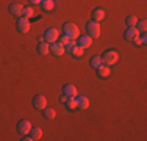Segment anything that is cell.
<instances>
[{
  "label": "cell",
  "instance_id": "obj_14",
  "mask_svg": "<svg viewBox=\"0 0 147 141\" xmlns=\"http://www.w3.org/2000/svg\"><path fill=\"white\" fill-rule=\"evenodd\" d=\"M92 17H94V20H96V22L103 20L105 19V9L103 8H96V9H94V13H92Z\"/></svg>",
  "mask_w": 147,
  "mask_h": 141
},
{
  "label": "cell",
  "instance_id": "obj_16",
  "mask_svg": "<svg viewBox=\"0 0 147 141\" xmlns=\"http://www.w3.org/2000/svg\"><path fill=\"white\" fill-rule=\"evenodd\" d=\"M97 74H99V77H102V79H107V77L110 75V66L102 64L100 68H97Z\"/></svg>",
  "mask_w": 147,
  "mask_h": 141
},
{
  "label": "cell",
  "instance_id": "obj_21",
  "mask_svg": "<svg viewBox=\"0 0 147 141\" xmlns=\"http://www.w3.org/2000/svg\"><path fill=\"white\" fill-rule=\"evenodd\" d=\"M64 104H66V107H67L69 110H74V108H77V99L75 97H69Z\"/></svg>",
  "mask_w": 147,
  "mask_h": 141
},
{
  "label": "cell",
  "instance_id": "obj_2",
  "mask_svg": "<svg viewBox=\"0 0 147 141\" xmlns=\"http://www.w3.org/2000/svg\"><path fill=\"white\" fill-rule=\"evenodd\" d=\"M102 60H103V64H107V66H113V64H116V63H117L119 55H117V52H116V50H107V52L103 54Z\"/></svg>",
  "mask_w": 147,
  "mask_h": 141
},
{
  "label": "cell",
  "instance_id": "obj_18",
  "mask_svg": "<svg viewBox=\"0 0 147 141\" xmlns=\"http://www.w3.org/2000/svg\"><path fill=\"white\" fill-rule=\"evenodd\" d=\"M89 63H91V66H92V68H100V66L103 64V60H102V56L100 55H96V56H92V58L89 60Z\"/></svg>",
  "mask_w": 147,
  "mask_h": 141
},
{
  "label": "cell",
  "instance_id": "obj_9",
  "mask_svg": "<svg viewBox=\"0 0 147 141\" xmlns=\"http://www.w3.org/2000/svg\"><path fill=\"white\" fill-rule=\"evenodd\" d=\"M124 36H125V39H128V41H133L136 36H139V30H138L136 27H128L127 30H125Z\"/></svg>",
  "mask_w": 147,
  "mask_h": 141
},
{
  "label": "cell",
  "instance_id": "obj_10",
  "mask_svg": "<svg viewBox=\"0 0 147 141\" xmlns=\"http://www.w3.org/2000/svg\"><path fill=\"white\" fill-rule=\"evenodd\" d=\"M34 107L38 108V110H44L45 107H47V100H45V97L42 96V94H38L36 97H34Z\"/></svg>",
  "mask_w": 147,
  "mask_h": 141
},
{
  "label": "cell",
  "instance_id": "obj_15",
  "mask_svg": "<svg viewBox=\"0 0 147 141\" xmlns=\"http://www.w3.org/2000/svg\"><path fill=\"white\" fill-rule=\"evenodd\" d=\"M38 52H39L41 55H47L50 54V45H49V42H39L38 44Z\"/></svg>",
  "mask_w": 147,
  "mask_h": 141
},
{
  "label": "cell",
  "instance_id": "obj_1",
  "mask_svg": "<svg viewBox=\"0 0 147 141\" xmlns=\"http://www.w3.org/2000/svg\"><path fill=\"white\" fill-rule=\"evenodd\" d=\"M63 33H64V36H67L69 39H75V38L80 36V28L77 27L75 24L67 22V24H64V27H63Z\"/></svg>",
  "mask_w": 147,
  "mask_h": 141
},
{
  "label": "cell",
  "instance_id": "obj_11",
  "mask_svg": "<svg viewBox=\"0 0 147 141\" xmlns=\"http://www.w3.org/2000/svg\"><path fill=\"white\" fill-rule=\"evenodd\" d=\"M9 11H11L13 16H17V17H22V13H24V6L20 3H11L9 5Z\"/></svg>",
  "mask_w": 147,
  "mask_h": 141
},
{
  "label": "cell",
  "instance_id": "obj_6",
  "mask_svg": "<svg viewBox=\"0 0 147 141\" xmlns=\"http://www.w3.org/2000/svg\"><path fill=\"white\" fill-rule=\"evenodd\" d=\"M17 30H19L20 33H28L30 31V20L24 16L19 17V20H17Z\"/></svg>",
  "mask_w": 147,
  "mask_h": 141
},
{
  "label": "cell",
  "instance_id": "obj_5",
  "mask_svg": "<svg viewBox=\"0 0 147 141\" xmlns=\"http://www.w3.org/2000/svg\"><path fill=\"white\" fill-rule=\"evenodd\" d=\"M31 130V122L27 121V119H22V121L17 122V132L20 133V135H28Z\"/></svg>",
  "mask_w": 147,
  "mask_h": 141
},
{
  "label": "cell",
  "instance_id": "obj_30",
  "mask_svg": "<svg viewBox=\"0 0 147 141\" xmlns=\"http://www.w3.org/2000/svg\"><path fill=\"white\" fill-rule=\"evenodd\" d=\"M33 5H38V3H42V0H30Z\"/></svg>",
  "mask_w": 147,
  "mask_h": 141
},
{
  "label": "cell",
  "instance_id": "obj_17",
  "mask_svg": "<svg viewBox=\"0 0 147 141\" xmlns=\"http://www.w3.org/2000/svg\"><path fill=\"white\" fill-rule=\"evenodd\" d=\"M30 135L33 140H41L42 138V129H39V127H31Z\"/></svg>",
  "mask_w": 147,
  "mask_h": 141
},
{
  "label": "cell",
  "instance_id": "obj_19",
  "mask_svg": "<svg viewBox=\"0 0 147 141\" xmlns=\"http://www.w3.org/2000/svg\"><path fill=\"white\" fill-rule=\"evenodd\" d=\"M44 116L47 119H55V116H57V111H55V108H49V107H45L44 108Z\"/></svg>",
  "mask_w": 147,
  "mask_h": 141
},
{
  "label": "cell",
  "instance_id": "obj_23",
  "mask_svg": "<svg viewBox=\"0 0 147 141\" xmlns=\"http://www.w3.org/2000/svg\"><path fill=\"white\" fill-rule=\"evenodd\" d=\"M83 52H85V49H83V47H80V45H75V47H74L72 50H71V54H72L74 56H82Z\"/></svg>",
  "mask_w": 147,
  "mask_h": 141
},
{
  "label": "cell",
  "instance_id": "obj_12",
  "mask_svg": "<svg viewBox=\"0 0 147 141\" xmlns=\"http://www.w3.org/2000/svg\"><path fill=\"white\" fill-rule=\"evenodd\" d=\"M77 108H82V110H85V108L89 107V99L85 97V96H77Z\"/></svg>",
  "mask_w": 147,
  "mask_h": 141
},
{
  "label": "cell",
  "instance_id": "obj_7",
  "mask_svg": "<svg viewBox=\"0 0 147 141\" xmlns=\"http://www.w3.org/2000/svg\"><path fill=\"white\" fill-rule=\"evenodd\" d=\"M64 52H66V49H64V45H63L59 41L52 42L50 44V54H53L55 56H61Z\"/></svg>",
  "mask_w": 147,
  "mask_h": 141
},
{
  "label": "cell",
  "instance_id": "obj_4",
  "mask_svg": "<svg viewBox=\"0 0 147 141\" xmlns=\"http://www.w3.org/2000/svg\"><path fill=\"white\" fill-rule=\"evenodd\" d=\"M86 31H88V35L91 38H97L100 35V24L99 22H88L86 24Z\"/></svg>",
  "mask_w": 147,
  "mask_h": 141
},
{
  "label": "cell",
  "instance_id": "obj_28",
  "mask_svg": "<svg viewBox=\"0 0 147 141\" xmlns=\"http://www.w3.org/2000/svg\"><path fill=\"white\" fill-rule=\"evenodd\" d=\"M67 41H69V38H67V36H63V38H59V42H61L63 45H64V44H66V42H67Z\"/></svg>",
  "mask_w": 147,
  "mask_h": 141
},
{
  "label": "cell",
  "instance_id": "obj_3",
  "mask_svg": "<svg viewBox=\"0 0 147 141\" xmlns=\"http://www.w3.org/2000/svg\"><path fill=\"white\" fill-rule=\"evenodd\" d=\"M59 39V31L57 28H47L44 33V41L49 42V44H52V42H57Z\"/></svg>",
  "mask_w": 147,
  "mask_h": 141
},
{
  "label": "cell",
  "instance_id": "obj_24",
  "mask_svg": "<svg viewBox=\"0 0 147 141\" xmlns=\"http://www.w3.org/2000/svg\"><path fill=\"white\" fill-rule=\"evenodd\" d=\"M75 45H77V41H75V39H69V41H67V42H66V44H64V49H66V50H67V52H71L72 49L75 47Z\"/></svg>",
  "mask_w": 147,
  "mask_h": 141
},
{
  "label": "cell",
  "instance_id": "obj_8",
  "mask_svg": "<svg viewBox=\"0 0 147 141\" xmlns=\"http://www.w3.org/2000/svg\"><path fill=\"white\" fill-rule=\"evenodd\" d=\"M77 45H80V47H83V49H89L91 45H92V38H91L89 35H86V36H78L77 38Z\"/></svg>",
  "mask_w": 147,
  "mask_h": 141
},
{
  "label": "cell",
  "instance_id": "obj_29",
  "mask_svg": "<svg viewBox=\"0 0 147 141\" xmlns=\"http://www.w3.org/2000/svg\"><path fill=\"white\" fill-rule=\"evenodd\" d=\"M22 136H24V138H22L24 141H31V140H33V138H31V135H30V136H28V135H22Z\"/></svg>",
  "mask_w": 147,
  "mask_h": 141
},
{
  "label": "cell",
  "instance_id": "obj_25",
  "mask_svg": "<svg viewBox=\"0 0 147 141\" xmlns=\"http://www.w3.org/2000/svg\"><path fill=\"white\" fill-rule=\"evenodd\" d=\"M136 28H138L139 31H146V28H147V22L144 19L142 20H138V22H136V25H135Z\"/></svg>",
  "mask_w": 147,
  "mask_h": 141
},
{
  "label": "cell",
  "instance_id": "obj_26",
  "mask_svg": "<svg viewBox=\"0 0 147 141\" xmlns=\"http://www.w3.org/2000/svg\"><path fill=\"white\" fill-rule=\"evenodd\" d=\"M146 39H147V36H146V35H139V36H136L135 39H133V42H135L136 45H141L142 42H146Z\"/></svg>",
  "mask_w": 147,
  "mask_h": 141
},
{
  "label": "cell",
  "instance_id": "obj_13",
  "mask_svg": "<svg viewBox=\"0 0 147 141\" xmlns=\"http://www.w3.org/2000/svg\"><path fill=\"white\" fill-rule=\"evenodd\" d=\"M64 94L66 96H71V97H77L78 96V91H77V88L74 86V85H66L64 86Z\"/></svg>",
  "mask_w": 147,
  "mask_h": 141
},
{
  "label": "cell",
  "instance_id": "obj_20",
  "mask_svg": "<svg viewBox=\"0 0 147 141\" xmlns=\"http://www.w3.org/2000/svg\"><path fill=\"white\" fill-rule=\"evenodd\" d=\"M42 8L45 11H52L55 8V2L53 0H42Z\"/></svg>",
  "mask_w": 147,
  "mask_h": 141
},
{
  "label": "cell",
  "instance_id": "obj_22",
  "mask_svg": "<svg viewBox=\"0 0 147 141\" xmlns=\"http://www.w3.org/2000/svg\"><path fill=\"white\" fill-rule=\"evenodd\" d=\"M22 16H24V17H27V19H30V17H33V16H34V9L31 8V6H25V8H24Z\"/></svg>",
  "mask_w": 147,
  "mask_h": 141
},
{
  "label": "cell",
  "instance_id": "obj_27",
  "mask_svg": "<svg viewBox=\"0 0 147 141\" xmlns=\"http://www.w3.org/2000/svg\"><path fill=\"white\" fill-rule=\"evenodd\" d=\"M136 22H138V19H136L135 16H128V17H127V25H128V27H135Z\"/></svg>",
  "mask_w": 147,
  "mask_h": 141
}]
</instances>
